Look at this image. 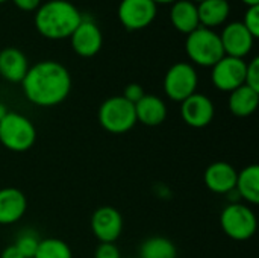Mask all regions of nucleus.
Wrapping results in <instances>:
<instances>
[{
	"label": "nucleus",
	"mask_w": 259,
	"mask_h": 258,
	"mask_svg": "<svg viewBox=\"0 0 259 258\" xmlns=\"http://www.w3.org/2000/svg\"><path fill=\"white\" fill-rule=\"evenodd\" d=\"M24 97L41 108L62 103L71 91V75L58 61H39L29 67L21 81Z\"/></svg>",
	"instance_id": "1"
},
{
	"label": "nucleus",
	"mask_w": 259,
	"mask_h": 258,
	"mask_svg": "<svg viewBox=\"0 0 259 258\" xmlns=\"http://www.w3.org/2000/svg\"><path fill=\"white\" fill-rule=\"evenodd\" d=\"M83 15L68 0H50L35 11V27L49 40L70 38Z\"/></svg>",
	"instance_id": "2"
},
{
	"label": "nucleus",
	"mask_w": 259,
	"mask_h": 258,
	"mask_svg": "<svg viewBox=\"0 0 259 258\" xmlns=\"http://www.w3.org/2000/svg\"><path fill=\"white\" fill-rule=\"evenodd\" d=\"M36 141V128L33 122L15 111H8V114L0 120V143L11 152L23 154L33 148Z\"/></svg>",
	"instance_id": "3"
},
{
	"label": "nucleus",
	"mask_w": 259,
	"mask_h": 258,
	"mask_svg": "<svg viewBox=\"0 0 259 258\" xmlns=\"http://www.w3.org/2000/svg\"><path fill=\"white\" fill-rule=\"evenodd\" d=\"M185 52L188 58L200 67H212L225 56L220 35L203 26H199L187 35Z\"/></svg>",
	"instance_id": "4"
},
{
	"label": "nucleus",
	"mask_w": 259,
	"mask_h": 258,
	"mask_svg": "<svg viewBox=\"0 0 259 258\" xmlns=\"http://www.w3.org/2000/svg\"><path fill=\"white\" fill-rule=\"evenodd\" d=\"M220 227L229 239L235 242H246L256 234L258 217L250 205L231 202L222 210Z\"/></svg>",
	"instance_id": "5"
},
{
	"label": "nucleus",
	"mask_w": 259,
	"mask_h": 258,
	"mask_svg": "<svg viewBox=\"0 0 259 258\" xmlns=\"http://www.w3.org/2000/svg\"><path fill=\"white\" fill-rule=\"evenodd\" d=\"M100 126L114 135L126 134L137 125L135 106L123 96H112L102 102L97 111Z\"/></svg>",
	"instance_id": "6"
},
{
	"label": "nucleus",
	"mask_w": 259,
	"mask_h": 258,
	"mask_svg": "<svg viewBox=\"0 0 259 258\" xmlns=\"http://www.w3.org/2000/svg\"><path fill=\"white\" fill-rule=\"evenodd\" d=\"M199 75L193 64L176 62L164 76V93L173 102H184L191 94L197 93Z\"/></svg>",
	"instance_id": "7"
},
{
	"label": "nucleus",
	"mask_w": 259,
	"mask_h": 258,
	"mask_svg": "<svg viewBox=\"0 0 259 258\" xmlns=\"http://www.w3.org/2000/svg\"><path fill=\"white\" fill-rule=\"evenodd\" d=\"M247 62L241 58L223 56L211 67V81L219 91L231 93L246 82Z\"/></svg>",
	"instance_id": "8"
},
{
	"label": "nucleus",
	"mask_w": 259,
	"mask_h": 258,
	"mask_svg": "<svg viewBox=\"0 0 259 258\" xmlns=\"http://www.w3.org/2000/svg\"><path fill=\"white\" fill-rule=\"evenodd\" d=\"M91 231L99 243H115L123 233V216L121 213L109 205L99 207L90 220Z\"/></svg>",
	"instance_id": "9"
},
{
	"label": "nucleus",
	"mask_w": 259,
	"mask_h": 258,
	"mask_svg": "<svg viewBox=\"0 0 259 258\" xmlns=\"http://www.w3.org/2000/svg\"><path fill=\"white\" fill-rule=\"evenodd\" d=\"M215 116L214 102L203 93H194L181 102V117L184 123L194 129L206 128Z\"/></svg>",
	"instance_id": "10"
},
{
	"label": "nucleus",
	"mask_w": 259,
	"mask_h": 258,
	"mask_svg": "<svg viewBox=\"0 0 259 258\" xmlns=\"http://www.w3.org/2000/svg\"><path fill=\"white\" fill-rule=\"evenodd\" d=\"M156 3L152 0H121L118 5V20L129 30L147 27L156 17Z\"/></svg>",
	"instance_id": "11"
},
{
	"label": "nucleus",
	"mask_w": 259,
	"mask_h": 258,
	"mask_svg": "<svg viewBox=\"0 0 259 258\" xmlns=\"http://www.w3.org/2000/svg\"><path fill=\"white\" fill-rule=\"evenodd\" d=\"M70 43L74 53H77L82 58H93L102 49L103 35L94 20L82 18L80 24L71 33Z\"/></svg>",
	"instance_id": "12"
},
{
	"label": "nucleus",
	"mask_w": 259,
	"mask_h": 258,
	"mask_svg": "<svg viewBox=\"0 0 259 258\" xmlns=\"http://www.w3.org/2000/svg\"><path fill=\"white\" fill-rule=\"evenodd\" d=\"M219 35L222 40L225 55L241 59H244V56H247L252 52L256 40L241 21H232L226 24L223 32Z\"/></svg>",
	"instance_id": "13"
},
{
	"label": "nucleus",
	"mask_w": 259,
	"mask_h": 258,
	"mask_svg": "<svg viewBox=\"0 0 259 258\" xmlns=\"http://www.w3.org/2000/svg\"><path fill=\"white\" fill-rule=\"evenodd\" d=\"M238 170L228 161H215L209 164L203 173L206 189L215 195H231L235 190Z\"/></svg>",
	"instance_id": "14"
},
{
	"label": "nucleus",
	"mask_w": 259,
	"mask_h": 258,
	"mask_svg": "<svg viewBox=\"0 0 259 258\" xmlns=\"http://www.w3.org/2000/svg\"><path fill=\"white\" fill-rule=\"evenodd\" d=\"M27 211V198L17 187L0 189V225L17 224Z\"/></svg>",
	"instance_id": "15"
},
{
	"label": "nucleus",
	"mask_w": 259,
	"mask_h": 258,
	"mask_svg": "<svg viewBox=\"0 0 259 258\" xmlns=\"http://www.w3.org/2000/svg\"><path fill=\"white\" fill-rule=\"evenodd\" d=\"M134 106H135L137 123H141L150 128L162 125L168 114L165 102L156 94L146 93L143 99H140Z\"/></svg>",
	"instance_id": "16"
},
{
	"label": "nucleus",
	"mask_w": 259,
	"mask_h": 258,
	"mask_svg": "<svg viewBox=\"0 0 259 258\" xmlns=\"http://www.w3.org/2000/svg\"><path fill=\"white\" fill-rule=\"evenodd\" d=\"M29 67V61L21 50L15 47L0 50V76L5 81L11 84H21Z\"/></svg>",
	"instance_id": "17"
},
{
	"label": "nucleus",
	"mask_w": 259,
	"mask_h": 258,
	"mask_svg": "<svg viewBox=\"0 0 259 258\" xmlns=\"http://www.w3.org/2000/svg\"><path fill=\"white\" fill-rule=\"evenodd\" d=\"M170 21L178 32L191 33L200 26L197 5L191 0H176L170 9Z\"/></svg>",
	"instance_id": "18"
},
{
	"label": "nucleus",
	"mask_w": 259,
	"mask_h": 258,
	"mask_svg": "<svg viewBox=\"0 0 259 258\" xmlns=\"http://www.w3.org/2000/svg\"><path fill=\"white\" fill-rule=\"evenodd\" d=\"M235 193L247 205L259 204V166L250 164L238 172Z\"/></svg>",
	"instance_id": "19"
},
{
	"label": "nucleus",
	"mask_w": 259,
	"mask_h": 258,
	"mask_svg": "<svg viewBox=\"0 0 259 258\" xmlns=\"http://www.w3.org/2000/svg\"><path fill=\"white\" fill-rule=\"evenodd\" d=\"M259 105V91L247 85H241L229 93L228 108L235 117H250Z\"/></svg>",
	"instance_id": "20"
},
{
	"label": "nucleus",
	"mask_w": 259,
	"mask_h": 258,
	"mask_svg": "<svg viewBox=\"0 0 259 258\" xmlns=\"http://www.w3.org/2000/svg\"><path fill=\"white\" fill-rule=\"evenodd\" d=\"M231 12L228 0H203L197 5L199 23L203 27L212 29L223 24Z\"/></svg>",
	"instance_id": "21"
},
{
	"label": "nucleus",
	"mask_w": 259,
	"mask_h": 258,
	"mask_svg": "<svg viewBox=\"0 0 259 258\" xmlns=\"http://www.w3.org/2000/svg\"><path fill=\"white\" fill-rule=\"evenodd\" d=\"M138 258H178V248L170 239L153 236L140 245Z\"/></svg>",
	"instance_id": "22"
},
{
	"label": "nucleus",
	"mask_w": 259,
	"mask_h": 258,
	"mask_svg": "<svg viewBox=\"0 0 259 258\" xmlns=\"http://www.w3.org/2000/svg\"><path fill=\"white\" fill-rule=\"evenodd\" d=\"M33 258H73V252L67 242L56 237H47L41 239Z\"/></svg>",
	"instance_id": "23"
},
{
	"label": "nucleus",
	"mask_w": 259,
	"mask_h": 258,
	"mask_svg": "<svg viewBox=\"0 0 259 258\" xmlns=\"http://www.w3.org/2000/svg\"><path fill=\"white\" fill-rule=\"evenodd\" d=\"M39 242H41V237H39V234L36 231L23 230L17 236V239H15V242L12 245L20 251V254L24 258H33L36 249H38Z\"/></svg>",
	"instance_id": "24"
},
{
	"label": "nucleus",
	"mask_w": 259,
	"mask_h": 258,
	"mask_svg": "<svg viewBox=\"0 0 259 258\" xmlns=\"http://www.w3.org/2000/svg\"><path fill=\"white\" fill-rule=\"evenodd\" d=\"M247 30L255 36L258 38L259 36V5L258 6H250L247 8L246 14H244V20L241 21Z\"/></svg>",
	"instance_id": "25"
},
{
	"label": "nucleus",
	"mask_w": 259,
	"mask_h": 258,
	"mask_svg": "<svg viewBox=\"0 0 259 258\" xmlns=\"http://www.w3.org/2000/svg\"><path fill=\"white\" fill-rule=\"evenodd\" d=\"M244 85L250 87L252 90L259 91V58L255 56L250 62H247L246 68V82Z\"/></svg>",
	"instance_id": "26"
},
{
	"label": "nucleus",
	"mask_w": 259,
	"mask_h": 258,
	"mask_svg": "<svg viewBox=\"0 0 259 258\" xmlns=\"http://www.w3.org/2000/svg\"><path fill=\"white\" fill-rule=\"evenodd\" d=\"M146 94V91H144V88L140 85V84H137V82H132V84H127L126 87H124V90H123V97L127 100V102H131V103H137L140 99H143V96Z\"/></svg>",
	"instance_id": "27"
},
{
	"label": "nucleus",
	"mask_w": 259,
	"mask_h": 258,
	"mask_svg": "<svg viewBox=\"0 0 259 258\" xmlns=\"http://www.w3.org/2000/svg\"><path fill=\"white\" fill-rule=\"evenodd\" d=\"M94 258H121V254L115 243H99L94 251Z\"/></svg>",
	"instance_id": "28"
},
{
	"label": "nucleus",
	"mask_w": 259,
	"mask_h": 258,
	"mask_svg": "<svg viewBox=\"0 0 259 258\" xmlns=\"http://www.w3.org/2000/svg\"><path fill=\"white\" fill-rule=\"evenodd\" d=\"M12 2L18 9L26 11V12L36 11L41 6V0H12Z\"/></svg>",
	"instance_id": "29"
},
{
	"label": "nucleus",
	"mask_w": 259,
	"mask_h": 258,
	"mask_svg": "<svg viewBox=\"0 0 259 258\" xmlns=\"http://www.w3.org/2000/svg\"><path fill=\"white\" fill-rule=\"evenodd\" d=\"M0 258H24V257L20 254V251H18L14 245H9V246H6V248L2 251Z\"/></svg>",
	"instance_id": "30"
},
{
	"label": "nucleus",
	"mask_w": 259,
	"mask_h": 258,
	"mask_svg": "<svg viewBox=\"0 0 259 258\" xmlns=\"http://www.w3.org/2000/svg\"><path fill=\"white\" fill-rule=\"evenodd\" d=\"M6 114H8V106H6L5 103L0 102V120H2Z\"/></svg>",
	"instance_id": "31"
},
{
	"label": "nucleus",
	"mask_w": 259,
	"mask_h": 258,
	"mask_svg": "<svg viewBox=\"0 0 259 258\" xmlns=\"http://www.w3.org/2000/svg\"><path fill=\"white\" fill-rule=\"evenodd\" d=\"M247 8H250V6H258L259 5V0H241Z\"/></svg>",
	"instance_id": "32"
},
{
	"label": "nucleus",
	"mask_w": 259,
	"mask_h": 258,
	"mask_svg": "<svg viewBox=\"0 0 259 258\" xmlns=\"http://www.w3.org/2000/svg\"><path fill=\"white\" fill-rule=\"evenodd\" d=\"M152 2H155L158 5V3H175L176 0H152Z\"/></svg>",
	"instance_id": "33"
},
{
	"label": "nucleus",
	"mask_w": 259,
	"mask_h": 258,
	"mask_svg": "<svg viewBox=\"0 0 259 258\" xmlns=\"http://www.w3.org/2000/svg\"><path fill=\"white\" fill-rule=\"evenodd\" d=\"M193 3H200V2H203V0H191Z\"/></svg>",
	"instance_id": "34"
},
{
	"label": "nucleus",
	"mask_w": 259,
	"mask_h": 258,
	"mask_svg": "<svg viewBox=\"0 0 259 258\" xmlns=\"http://www.w3.org/2000/svg\"><path fill=\"white\" fill-rule=\"evenodd\" d=\"M5 2H8V0H0V3H5Z\"/></svg>",
	"instance_id": "35"
}]
</instances>
